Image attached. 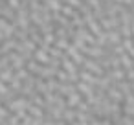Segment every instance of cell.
Returning a JSON list of instances; mask_svg holds the SVG:
<instances>
[{
	"label": "cell",
	"mask_w": 134,
	"mask_h": 125,
	"mask_svg": "<svg viewBox=\"0 0 134 125\" xmlns=\"http://www.w3.org/2000/svg\"><path fill=\"white\" fill-rule=\"evenodd\" d=\"M79 105H81V96H79V92L70 94V96H68V107H79Z\"/></svg>",
	"instance_id": "obj_1"
},
{
	"label": "cell",
	"mask_w": 134,
	"mask_h": 125,
	"mask_svg": "<svg viewBox=\"0 0 134 125\" xmlns=\"http://www.w3.org/2000/svg\"><path fill=\"white\" fill-rule=\"evenodd\" d=\"M85 68H86V70H92V72H97V74H103V72H101V68H99V66H96V63H94V61H85Z\"/></svg>",
	"instance_id": "obj_2"
},
{
	"label": "cell",
	"mask_w": 134,
	"mask_h": 125,
	"mask_svg": "<svg viewBox=\"0 0 134 125\" xmlns=\"http://www.w3.org/2000/svg\"><path fill=\"white\" fill-rule=\"evenodd\" d=\"M121 64H123L125 68H130V66H132V61H130V57H129V55H123V57H121Z\"/></svg>",
	"instance_id": "obj_3"
},
{
	"label": "cell",
	"mask_w": 134,
	"mask_h": 125,
	"mask_svg": "<svg viewBox=\"0 0 134 125\" xmlns=\"http://www.w3.org/2000/svg\"><path fill=\"white\" fill-rule=\"evenodd\" d=\"M48 6L52 8V9H61V2H59V0H48Z\"/></svg>",
	"instance_id": "obj_4"
},
{
	"label": "cell",
	"mask_w": 134,
	"mask_h": 125,
	"mask_svg": "<svg viewBox=\"0 0 134 125\" xmlns=\"http://www.w3.org/2000/svg\"><path fill=\"white\" fill-rule=\"evenodd\" d=\"M66 4L72 6V8H79L81 6V0H66Z\"/></svg>",
	"instance_id": "obj_5"
},
{
	"label": "cell",
	"mask_w": 134,
	"mask_h": 125,
	"mask_svg": "<svg viewBox=\"0 0 134 125\" xmlns=\"http://www.w3.org/2000/svg\"><path fill=\"white\" fill-rule=\"evenodd\" d=\"M112 75H114L116 79H123V72H121V70H116V72H112Z\"/></svg>",
	"instance_id": "obj_6"
},
{
	"label": "cell",
	"mask_w": 134,
	"mask_h": 125,
	"mask_svg": "<svg viewBox=\"0 0 134 125\" xmlns=\"http://www.w3.org/2000/svg\"><path fill=\"white\" fill-rule=\"evenodd\" d=\"M8 2H9V8H13V9L19 8V0H8Z\"/></svg>",
	"instance_id": "obj_7"
}]
</instances>
